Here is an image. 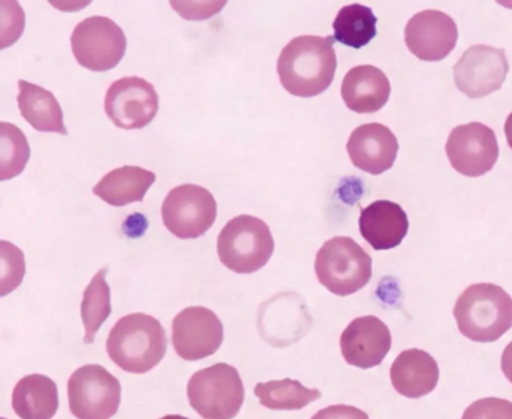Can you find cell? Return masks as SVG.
I'll return each mask as SVG.
<instances>
[{
    "mask_svg": "<svg viewBox=\"0 0 512 419\" xmlns=\"http://www.w3.org/2000/svg\"><path fill=\"white\" fill-rule=\"evenodd\" d=\"M334 41L331 37L302 35L284 47L277 70L281 85L290 95L313 98L332 85L337 71Z\"/></svg>",
    "mask_w": 512,
    "mask_h": 419,
    "instance_id": "cell-1",
    "label": "cell"
},
{
    "mask_svg": "<svg viewBox=\"0 0 512 419\" xmlns=\"http://www.w3.org/2000/svg\"><path fill=\"white\" fill-rule=\"evenodd\" d=\"M107 355L127 373L145 374L157 367L167 352L166 329L145 313L122 317L107 338Z\"/></svg>",
    "mask_w": 512,
    "mask_h": 419,
    "instance_id": "cell-2",
    "label": "cell"
},
{
    "mask_svg": "<svg viewBox=\"0 0 512 419\" xmlns=\"http://www.w3.org/2000/svg\"><path fill=\"white\" fill-rule=\"evenodd\" d=\"M454 317L464 337L493 343L512 328L511 295L497 284H472L458 296Z\"/></svg>",
    "mask_w": 512,
    "mask_h": 419,
    "instance_id": "cell-3",
    "label": "cell"
},
{
    "mask_svg": "<svg viewBox=\"0 0 512 419\" xmlns=\"http://www.w3.org/2000/svg\"><path fill=\"white\" fill-rule=\"evenodd\" d=\"M317 280L337 296H349L370 283L373 259L349 236H335L317 251Z\"/></svg>",
    "mask_w": 512,
    "mask_h": 419,
    "instance_id": "cell-4",
    "label": "cell"
},
{
    "mask_svg": "<svg viewBox=\"0 0 512 419\" xmlns=\"http://www.w3.org/2000/svg\"><path fill=\"white\" fill-rule=\"evenodd\" d=\"M221 263L236 274L260 271L275 250L271 229L253 215H239L221 230L217 242Z\"/></svg>",
    "mask_w": 512,
    "mask_h": 419,
    "instance_id": "cell-5",
    "label": "cell"
},
{
    "mask_svg": "<svg viewBox=\"0 0 512 419\" xmlns=\"http://www.w3.org/2000/svg\"><path fill=\"white\" fill-rule=\"evenodd\" d=\"M187 395L191 407L203 419H233L244 404L245 388L239 371L220 362L194 373Z\"/></svg>",
    "mask_w": 512,
    "mask_h": 419,
    "instance_id": "cell-6",
    "label": "cell"
},
{
    "mask_svg": "<svg viewBox=\"0 0 512 419\" xmlns=\"http://www.w3.org/2000/svg\"><path fill=\"white\" fill-rule=\"evenodd\" d=\"M122 386L103 365L89 364L68 380L70 410L77 419H110L121 406Z\"/></svg>",
    "mask_w": 512,
    "mask_h": 419,
    "instance_id": "cell-7",
    "label": "cell"
},
{
    "mask_svg": "<svg viewBox=\"0 0 512 419\" xmlns=\"http://www.w3.org/2000/svg\"><path fill=\"white\" fill-rule=\"evenodd\" d=\"M71 50L83 68L104 73L121 64L127 52V37L109 17H89L74 29Z\"/></svg>",
    "mask_w": 512,
    "mask_h": 419,
    "instance_id": "cell-8",
    "label": "cell"
},
{
    "mask_svg": "<svg viewBox=\"0 0 512 419\" xmlns=\"http://www.w3.org/2000/svg\"><path fill=\"white\" fill-rule=\"evenodd\" d=\"M161 215L176 238L197 239L214 226L217 202L211 191L200 185H179L167 194Z\"/></svg>",
    "mask_w": 512,
    "mask_h": 419,
    "instance_id": "cell-9",
    "label": "cell"
},
{
    "mask_svg": "<svg viewBox=\"0 0 512 419\" xmlns=\"http://www.w3.org/2000/svg\"><path fill=\"white\" fill-rule=\"evenodd\" d=\"M160 98L152 83L140 77L116 80L106 94L104 110L110 121L122 130H142L158 113Z\"/></svg>",
    "mask_w": 512,
    "mask_h": 419,
    "instance_id": "cell-10",
    "label": "cell"
},
{
    "mask_svg": "<svg viewBox=\"0 0 512 419\" xmlns=\"http://www.w3.org/2000/svg\"><path fill=\"white\" fill-rule=\"evenodd\" d=\"M508 71L505 50L479 44L467 49L454 65V82L467 98L479 100L500 91Z\"/></svg>",
    "mask_w": 512,
    "mask_h": 419,
    "instance_id": "cell-11",
    "label": "cell"
},
{
    "mask_svg": "<svg viewBox=\"0 0 512 419\" xmlns=\"http://www.w3.org/2000/svg\"><path fill=\"white\" fill-rule=\"evenodd\" d=\"M445 149L455 172L467 178L485 175L499 160L496 134L479 122L455 127L449 134Z\"/></svg>",
    "mask_w": 512,
    "mask_h": 419,
    "instance_id": "cell-12",
    "label": "cell"
},
{
    "mask_svg": "<svg viewBox=\"0 0 512 419\" xmlns=\"http://www.w3.org/2000/svg\"><path fill=\"white\" fill-rule=\"evenodd\" d=\"M223 340V323L209 308L188 307L173 319V347L184 361H200L214 355Z\"/></svg>",
    "mask_w": 512,
    "mask_h": 419,
    "instance_id": "cell-13",
    "label": "cell"
},
{
    "mask_svg": "<svg viewBox=\"0 0 512 419\" xmlns=\"http://www.w3.org/2000/svg\"><path fill=\"white\" fill-rule=\"evenodd\" d=\"M457 40V23L442 11H421L409 20L404 29L407 49L419 61H443L451 55Z\"/></svg>",
    "mask_w": 512,
    "mask_h": 419,
    "instance_id": "cell-14",
    "label": "cell"
},
{
    "mask_svg": "<svg viewBox=\"0 0 512 419\" xmlns=\"http://www.w3.org/2000/svg\"><path fill=\"white\" fill-rule=\"evenodd\" d=\"M311 319L301 296L280 293L262 304L259 332L263 340L275 347H286L304 337Z\"/></svg>",
    "mask_w": 512,
    "mask_h": 419,
    "instance_id": "cell-15",
    "label": "cell"
},
{
    "mask_svg": "<svg viewBox=\"0 0 512 419\" xmlns=\"http://www.w3.org/2000/svg\"><path fill=\"white\" fill-rule=\"evenodd\" d=\"M391 346V331L376 316H362L352 320L340 337L344 361L362 370L382 364Z\"/></svg>",
    "mask_w": 512,
    "mask_h": 419,
    "instance_id": "cell-16",
    "label": "cell"
},
{
    "mask_svg": "<svg viewBox=\"0 0 512 419\" xmlns=\"http://www.w3.org/2000/svg\"><path fill=\"white\" fill-rule=\"evenodd\" d=\"M347 154L353 166L370 175H382L391 170L397 160L398 140L382 124H365L350 134Z\"/></svg>",
    "mask_w": 512,
    "mask_h": 419,
    "instance_id": "cell-17",
    "label": "cell"
},
{
    "mask_svg": "<svg viewBox=\"0 0 512 419\" xmlns=\"http://www.w3.org/2000/svg\"><path fill=\"white\" fill-rule=\"evenodd\" d=\"M359 232L377 251L398 247L409 232V218L398 203L376 200L361 209Z\"/></svg>",
    "mask_w": 512,
    "mask_h": 419,
    "instance_id": "cell-18",
    "label": "cell"
},
{
    "mask_svg": "<svg viewBox=\"0 0 512 419\" xmlns=\"http://www.w3.org/2000/svg\"><path fill=\"white\" fill-rule=\"evenodd\" d=\"M341 97L347 109L359 115L379 112L391 97L388 77L373 65L352 68L341 83Z\"/></svg>",
    "mask_w": 512,
    "mask_h": 419,
    "instance_id": "cell-19",
    "label": "cell"
},
{
    "mask_svg": "<svg viewBox=\"0 0 512 419\" xmlns=\"http://www.w3.org/2000/svg\"><path fill=\"white\" fill-rule=\"evenodd\" d=\"M389 376L398 394L407 398H422L436 389L440 371L436 359L430 353L409 349L395 358Z\"/></svg>",
    "mask_w": 512,
    "mask_h": 419,
    "instance_id": "cell-20",
    "label": "cell"
},
{
    "mask_svg": "<svg viewBox=\"0 0 512 419\" xmlns=\"http://www.w3.org/2000/svg\"><path fill=\"white\" fill-rule=\"evenodd\" d=\"M17 103L23 118L35 130L67 136L64 112L53 92L26 80H19Z\"/></svg>",
    "mask_w": 512,
    "mask_h": 419,
    "instance_id": "cell-21",
    "label": "cell"
},
{
    "mask_svg": "<svg viewBox=\"0 0 512 419\" xmlns=\"http://www.w3.org/2000/svg\"><path fill=\"white\" fill-rule=\"evenodd\" d=\"M155 181L157 176L154 172L142 167L124 166L107 173L92 191L110 206L121 208L131 203L142 202Z\"/></svg>",
    "mask_w": 512,
    "mask_h": 419,
    "instance_id": "cell-22",
    "label": "cell"
},
{
    "mask_svg": "<svg viewBox=\"0 0 512 419\" xmlns=\"http://www.w3.org/2000/svg\"><path fill=\"white\" fill-rule=\"evenodd\" d=\"M13 409L22 419H53L59 409L58 386L44 374H29L13 391Z\"/></svg>",
    "mask_w": 512,
    "mask_h": 419,
    "instance_id": "cell-23",
    "label": "cell"
},
{
    "mask_svg": "<svg viewBox=\"0 0 512 419\" xmlns=\"http://www.w3.org/2000/svg\"><path fill=\"white\" fill-rule=\"evenodd\" d=\"M334 40L352 49H362L377 35V17L371 8L361 4L341 8L335 17Z\"/></svg>",
    "mask_w": 512,
    "mask_h": 419,
    "instance_id": "cell-24",
    "label": "cell"
},
{
    "mask_svg": "<svg viewBox=\"0 0 512 419\" xmlns=\"http://www.w3.org/2000/svg\"><path fill=\"white\" fill-rule=\"evenodd\" d=\"M254 394L259 397L260 404L269 410H301L322 397L319 389L305 388L301 382L293 379L257 383Z\"/></svg>",
    "mask_w": 512,
    "mask_h": 419,
    "instance_id": "cell-25",
    "label": "cell"
},
{
    "mask_svg": "<svg viewBox=\"0 0 512 419\" xmlns=\"http://www.w3.org/2000/svg\"><path fill=\"white\" fill-rule=\"evenodd\" d=\"M107 268L101 269L92 278L89 286L83 293L82 301V320L85 325V337L83 341L86 344H92L95 335L100 331L110 314H112V302H110V286L106 281Z\"/></svg>",
    "mask_w": 512,
    "mask_h": 419,
    "instance_id": "cell-26",
    "label": "cell"
},
{
    "mask_svg": "<svg viewBox=\"0 0 512 419\" xmlns=\"http://www.w3.org/2000/svg\"><path fill=\"white\" fill-rule=\"evenodd\" d=\"M31 157L28 139L16 125L0 124V179L16 178L25 170Z\"/></svg>",
    "mask_w": 512,
    "mask_h": 419,
    "instance_id": "cell-27",
    "label": "cell"
},
{
    "mask_svg": "<svg viewBox=\"0 0 512 419\" xmlns=\"http://www.w3.org/2000/svg\"><path fill=\"white\" fill-rule=\"evenodd\" d=\"M26 266L22 251L14 245L2 242V296L13 292L22 283Z\"/></svg>",
    "mask_w": 512,
    "mask_h": 419,
    "instance_id": "cell-28",
    "label": "cell"
},
{
    "mask_svg": "<svg viewBox=\"0 0 512 419\" xmlns=\"http://www.w3.org/2000/svg\"><path fill=\"white\" fill-rule=\"evenodd\" d=\"M461 419H512V401L496 397L481 398L464 410Z\"/></svg>",
    "mask_w": 512,
    "mask_h": 419,
    "instance_id": "cell-29",
    "label": "cell"
},
{
    "mask_svg": "<svg viewBox=\"0 0 512 419\" xmlns=\"http://www.w3.org/2000/svg\"><path fill=\"white\" fill-rule=\"evenodd\" d=\"M311 419H370V416L358 407L335 404L319 410Z\"/></svg>",
    "mask_w": 512,
    "mask_h": 419,
    "instance_id": "cell-30",
    "label": "cell"
},
{
    "mask_svg": "<svg viewBox=\"0 0 512 419\" xmlns=\"http://www.w3.org/2000/svg\"><path fill=\"white\" fill-rule=\"evenodd\" d=\"M500 365H502V371L506 379L512 383V341L505 347V350H503Z\"/></svg>",
    "mask_w": 512,
    "mask_h": 419,
    "instance_id": "cell-31",
    "label": "cell"
},
{
    "mask_svg": "<svg viewBox=\"0 0 512 419\" xmlns=\"http://www.w3.org/2000/svg\"><path fill=\"white\" fill-rule=\"evenodd\" d=\"M505 137L508 142L509 148L512 149V113L506 118L505 122Z\"/></svg>",
    "mask_w": 512,
    "mask_h": 419,
    "instance_id": "cell-32",
    "label": "cell"
},
{
    "mask_svg": "<svg viewBox=\"0 0 512 419\" xmlns=\"http://www.w3.org/2000/svg\"><path fill=\"white\" fill-rule=\"evenodd\" d=\"M161 419H190V418H187V416H182V415H167V416H163V418Z\"/></svg>",
    "mask_w": 512,
    "mask_h": 419,
    "instance_id": "cell-33",
    "label": "cell"
}]
</instances>
